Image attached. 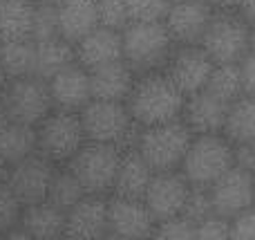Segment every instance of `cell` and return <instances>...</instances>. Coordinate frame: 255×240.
Wrapping results in <instances>:
<instances>
[{"label":"cell","instance_id":"cell-1","mask_svg":"<svg viewBox=\"0 0 255 240\" xmlns=\"http://www.w3.org/2000/svg\"><path fill=\"white\" fill-rule=\"evenodd\" d=\"M128 110L141 128L179 121L184 115L186 94L168 79L166 72L136 76L128 97Z\"/></svg>","mask_w":255,"mask_h":240},{"label":"cell","instance_id":"cell-2","mask_svg":"<svg viewBox=\"0 0 255 240\" xmlns=\"http://www.w3.org/2000/svg\"><path fill=\"white\" fill-rule=\"evenodd\" d=\"M121 40H124V61L136 76L166 70L175 52V40L163 20L130 22L121 31Z\"/></svg>","mask_w":255,"mask_h":240},{"label":"cell","instance_id":"cell-3","mask_svg":"<svg viewBox=\"0 0 255 240\" xmlns=\"http://www.w3.org/2000/svg\"><path fill=\"white\" fill-rule=\"evenodd\" d=\"M79 115L88 142L110 144L121 151H132L139 144L141 126L132 119L128 103L92 99Z\"/></svg>","mask_w":255,"mask_h":240},{"label":"cell","instance_id":"cell-4","mask_svg":"<svg viewBox=\"0 0 255 240\" xmlns=\"http://www.w3.org/2000/svg\"><path fill=\"white\" fill-rule=\"evenodd\" d=\"M233 166L235 151L224 135H195L181 164V173L190 187L211 189Z\"/></svg>","mask_w":255,"mask_h":240},{"label":"cell","instance_id":"cell-5","mask_svg":"<svg viewBox=\"0 0 255 240\" xmlns=\"http://www.w3.org/2000/svg\"><path fill=\"white\" fill-rule=\"evenodd\" d=\"M199 47L215 65H240L251 54V22L240 11H215Z\"/></svg>","mask_w":255,"mask_h":240},{"label":"cell","instance_id":"cell-6","mask_svg":"<svg viewBox=\"0 0 255 240\" xmlns=\"http://www.w3.org/2000/svg\"><path fill=\"white\" fill-rule=\"evenodd\" d=\"M193 137V130L184 124V119L150 126V128H141L136 151L141 153V157L148 162L154 173L181 171Z\"/></svg>","mask_w":255,"mask_h":240},{"label":"cell","instance_id":"cell-7","mask_svg":"<svg viewBox=\"0 0 255 240\" xmlns=\"http://www.w3.org/2000/svg\"><path fill=\"white\" fill-rule=\"evenodd\" d=\"M121 155L124 151L110 144L85 142V146L72 157L67 166L79 178L88 196H106L115 189Z\"/></svg>","mask_w":255,"mask_h":240},{"label":"cell","instance_id":"cell-8","mask_svg":"<svg viewBox=\"0 0 255 240\" xmlns=\"http://www.w3.org/2000/svg\"><path fill=\"white\" fill-rule=\"evenodd\" d=\"M38 155L52 164H70L72 157L85 146V130L79 112L54 110L36 128Z\"/></svg>","mask_w":255,"mask_h":240},{"label":"cell","instance_id":"cell-9","mask_svg":"<svg viewBox=\"0 0 255 240\" xmlns=\"http://www.w3.org/2000/svg\"><path fill=\"white\" fill-rule=\"evenodd\" d=\"M9 121L38 128L54 112L49 83L40 76H25V79L9 81L7 90L0 97Z\"/></svg>","mask_w":255,"mask_h":240},{"label":"cell","instance_id":"cell-10","mask_svg":"<svg viewBox=\"0 0 255 240\" xmlns=\"http://www.w3.org/2000/svg\"><path fill=\"white\" fill-rule=\"evenodd\" d=\"M213 70L215 63L199 45H179L166 65L168 79L186 94V99L206 90Z\"/></svg>","mask_w":255,"mask_h":240},{"label":"cell","instance_id":"cell-11","mask_svg":"<svg viewBox=\"0 0 255 240\" xmlns=\"http://www.w3.org/2000/svg\"><path fill=\"white\" fill-rule=\"evenodd\" d=\"M211 200L215 216L233 220L255 205V180L251 171L233 166L226 175H222L211 189Z\"/></svg>","mask_w":255,"mask_h":240},{"label":"cell","instance_id":"cell-12","mask_svg":"<svg viewBox=\"0 0 255 240\" xmlns=\"http://www.w3.org/2000/svg\"><path fill=\"white\" fill-rule=\"evenodd\" d=\"M190 184L184 178L181 171H170V173H154L152 182H150L148 191L143 196L145 207L150 209V214L154 216L157 223L163 220L179 218L184 214L186 200L190 193Z\"/></svg>","mask_w":255,"mask_h":240},{"label":"cell","instance_id":"cell-13","mask_svg":"<svg viewBox=\"0 0 255 240\" xmlns=\"http://www.w3.org/2000/svg\"><path fill=\"white\" fill-rule=\"evenodd\" d=\"M215 9L208 0H175L168 9L166 22L175 45H199L213 20Z\"/></svg>","mask_w":255,"mask_h":240},{"label":"cell","instance_id":"cell-14","mask_svg":"<svg viewBox=\"0 0 255 240\" xmlns=\"http://www.w3.org/2000/svg\"><path fill=\"white\" fill-rule=\"evenodd\" d=\"M54 164L47 162L45 157H40L38 153L27 160L18 162L9 169L7 187L18 196V200L25 207L38 205V202L47 200L49 184L54 178Z\"/></svg>","mask_w":255,"mask_h":240},{"label":"cell","instance_id":"cell-15","mask_svg":"<svg viewBox=\"0 0 255 240\" xmlns=\"http://www.w3.org/2000/svg\"><path fill=\"white\" fill-rule=\"evenodd\" d=\"M108 225H110V234L115 236L130 240H150L154 227H157V220L143 200L115 196L112 200H108Z\"/></svg>","mask_w":255,"mask_h":240},{"label":"cell","instance_id":"cell-16","mask_svg":"<svg viewBox=\"0 0 255 240\" xmlns=\"http://www.w3.org/2000/svg\"><path fill=\"white\" fill-rule=\"evenodd\" d=\"M229 110V101L215 97L208 90H202V92L186 99L181 119L193 130V135H224Z\"/></svg>","mask_w":255,"mask_h":240},{"label":"cell","instance_id":"cell-17","mask_svg":"<svg viewBox=\"0 0 255 240\" xmlns=\"http://www.w3.org/2000/svg\"><path fill=\"white\" fill-rule=\"evenodd\" d=\"M49 83L54 110L63 112H81L92 101V90H90V72L79 63L63 67L58 74H54Z\"/></svg>","mask_w":255,"mask_h":240},{"label":"cell","instance_id":"cell-18","mask_svg":"<svg viewBox=\"0 0 255 240\" xmlns=\"http://www.w3.org/2000/svg\"><path fill=\"white\" fill-rule=\"evenodd\" d=\"M110 234L108 200L103 196H85L67 211L65 238L70 240H103Z\"/></svg>","mask_w":255,"mask_h":240},{"label":"cell","instance_id":"cell-19","mask_svg":"<svg viewBox=\"0 0 255 240\" xmlns=\"http://www.w3.org/2000/svg\"><path fill=\"white\" fill-rule=\"evenodd\" d=\"M76 63L85 70H97V67L110 65V63L124 61V40L121 31L110 27H97L92 34H88L83 40L74 45Z\"/></svg>","mask_w":255,"mask_h":240},{"label":"cell","instance_id":"cell-20","mask_svg":"<svg viewBox=\"0 0 255 240\" xmlns=\"http://www.w3.org/2000/svg\"><path fill=\"white\" fill-rule=\"evenodd\" d=\"M136 74L126 61H117L110 65L90 70V90L94 101H119L126 103L134 88Z\"/></svg>","mask_w":255,"mask_h":240},{"label":"cell","instance_id":"cell-21","mask_svg":"<svg viewBox=\"0 0 255 240\" xmlns=\"http://www.w3.org/2000/svg\"><path fill=\"white\" fill-rule=\"evenodd\" d=\"M58 25H61V38L76 45L88 34H92L99 22L97 0H65L58 4Z\"/></svg>","mask_w":255,"mask_h":240},{"label":"cell","instance_id":"cell-22","mask_svg":"<svg viewBox=\"0 0 255 240\" xmlns=\"http://www.w3.org/2000/svg\"><path fill=\"white\" fill-rule=\"evenodd\" d=\"M152 178H154V171L150 169V164L141 157V153L136 151V148L124 151L112 193H115L117 198L143 200V196H145V191H148Z\"/></svg>","mask_w":255,"mask_h":240},{"label":"cell","instance_id":"cell-23","mask_svg":"<svg viewBox=\"0 0 255 240\" xmlns=\"http://www.w3.org/2000/svg\"><path fill=\"white\" fill-rule=\"evenodd\" d=\"M20 229L36 240H65L67 211L58 209L47 200L25 207Z\"/></svg>","mask_w":255,"mask_h":240},{"label":"cell","instance_id":"cell-24","mask_svg":"<svg viewBox=\"0 0 255 240\" xmlns=\"http://www.w3.org/2000/svg\"><path fill=\"white\" fill-rule=\"evenodd\" d=\"M36 0H7L0 4V43L31 40Z\"/></svg>","mask_w":255,"mask_h":240},{"label":"cell","instance_id":"cell-25","mask_svg":"<svg viewBox=\"0 0 255 240\" xmlns=\"http://www.w3.org/2000/svg\"><path fill=\"white\" fill-rule=\"evenodd\" d=\"M36 153H38L36 128L9 121V126L0 133V157L9 166H13L18 162L27 160V157L36 155Z\"/></svg>","mask_w":255,"mask_h":240},{"label":"cell","instance_id":"cell-26","mask_svg":"<svg viewBox=\"0 0 255 240\" xmlns=\"http://www.w3.org/2000/svg\"><path fill=\"white\" fill-rule=\"evenodd\" d=\"M76 63V49L65 38H52L36 43V76L49 81L63 67Z\"/></svg>","mask_w":255,"mask_h":240},{"label":"cell","instance_id":"cell-27","mask_svg":"<svg viewBox=\"0 0 255 240\" xmlns=\"http://www.w3.org/2000/svg\"><path fill=\"white\" fill-rule=\"evenodd\" d=\"M0 65L9 81L36 76V43L34 40H7L0 43Z\"/></svg>","mask_w":255,"mask_h":240},{"label":"cell","instance_id":"cell-28","mask_svg":"<svg viewBox=\"0 0 255 240\" xmlns=\"http://www.w3.org/2000/svg\"><path fill=\"white\" fill-rule=\"evenodd\" d=\"M224 137L231 144H255V97L238 99L231 103L229 119H226Z\"/></svg>","mask_w":255,"mask_h":240},{"label":"cell","instance_id":"cell-29","mask_svg":"<svg viewBox=\"0 0 255 240\" xmlns=\"http://www.w3.org/2000/svg\"><path fill=\"white\" fill-rule=\"evenodd\" d=\"M85 196H88V193H85L83 184H81L79 178L70 171V166L54 171V178H52L49 193H47V202L56 205L58 209H63V211H70L72 207L79 205Z\"/></svg>","mask_w":255,"mask_h":240},{"label":"cell","instance_id":"cell-30","mask_svg":"<svg viewBox=\"0 0 255 240\" xmlns=\"http://www.w3.org/2000/svg\"><path fill=\"white\" fill-rule=\"evenodd\" d=\"M206 90L229 103H235L238 99H242L244 97V81H242V70H240V65H215Z\"/></svg>","mask_w":255,"mask_h":240},{"label":"cell","instance_id":"cell-31","mask_svg":"<svg viewBox=\"0 0 255 240\" xmlns=\"http://www.w3.org/2000/svg\"><path fill=\"white\" fill-rule=\"evenodd\" d=\"M61 38V25H58V9L54 4L36 2L34 13V29H31V40L43 43V40Z\"/></svg>","mask_w":255,"mask_h":240},{"label":"cell","instance_id":"cell-32","mask_svg":"<svg viewBox=\"0 0 255 240\" xmlns=\"http://www.w3.org/2000/svg\"><path fill=\"white\" fill-rule=\"evenodd\" d=\"M22 214H25V205L18 200V196L7 184H2L0 187V236L13 229H20Z\"/></svg>","mask_w":255,"mask_h":240},{"label":"cell","instance_id":"cell-33","mask_svg":"<svg viewBox=\"0 0 255 240\" xmlns=\"http://www.w3.org/2000/svg\"><path fill=\"white\" fill-rule=\"evenodd\" d=\"M130 22H157L163 20L172 0H126Z\"/></svg>","mask_w":255,"mask_h":240},{"label":"cell","instance_id":"cell-34","mask_svg":"<svg viewBox=\"0 0 255 240\" xmlns=\"http://www.w3.org/2000/svg\"><path fill=\"white\" fill-rule=\"evenodd\" d=\"M211 216H215V211H213V200H211L208 189L193 187L188 193V200H186L181 218L190 220L193 225H199V223H204V220H208Z\"/></svg>","mask_w":255,"mask_h":240},{"label":"cell","instance_id":"cell-35","mask_svg":"<svg viewBox=\"0 0 255 240\" xmlns=\"http://www.w3.org/2000/svg\"><path fill=\"white\" fill-rule=\"evenodd\" d=\"M99 7V22L101 27L124 31L130 25V13H128L126 0H97Z\"/></svg>","mask_w":255,"mask_h":240},{"label":"cell","instance_id":"cell-36","mask_svg":"<svg viewBox=\"0 0 255 240\" xmlns=\"http://www.w3.org/2000/svg\"><path fill=\"white\" fill-rule=\"evenodd\" d=\"M150 240H197V225L186 218H172L157 223Z\"/></svg>","mask_w":255,"mask_h":240},{"label":"cell","instance_id":"cell-37","mask_svg":"<svg viewBox=\"0 0 255 240\" xmlns=\"http://www.w3.org/2000/svg\"><path fill=\"white\" fill-rule=\"evenodd\" d=\"M197 240H231V220L211 216L197 225Z\"/></svg>","mask_w":255,"mask_h":240},{"label":"cell","instance_id":"cell-38","mask_svg":"<svg viewBox=\"0 0 255 240\" xmlns=\"http://www.w3.org/2000/svg\"><path fill=\"white\" fill-rule=\"evenodd\" d=\"M231 240H255V205L231 220Z\"/></svg>","mask_w":255,"mask_h":240},{"label":"cell","instance_id":"cell-39","mask_svg":"<svg viewBox=\"0 0 255 240\" xmlns=\"http://www.w3.org/2000/svg\"><path fill=\"white\" fill-rule=\"evenodd\" d=\"M233 151H235V166L244 171H255V144H233Z\"/></svg>","mask_w":255,"mask_h":240},{"label":"cell","instance_id":"cell-40","mask_svg":"<svg viewBox=\"0 0 255 240\" xmlns=\"http://www.w3.org/2000/svg\"><path fill=\"white\" fill-rule=\"evenodd\" d=\"M240 70H242L244 94L247 97H255V54L253 52L240 63Z\"/></svg>","mask_w":255,"mask_h":240},{"label":"cell","instance_id":"cell-41","mask_svg":"<svg viewBox=\"0 0 255 240\" xmlns=\"http://www.w3.org/2000/svg\"><path fill=\"white\" fill-rule=\"evenodd\" d=\"M208 4L215 11H240L242 0H208Z\"/></svg>","mask_w":255,"mask_h":240},{"label":"cell","instance_id":"cell-42","mask_svg":"<svg viewBox=\"0 0 255 240\" xmlns=\"http://www.w3.org/2000/svg\"><path fill=\"white\" fill-rule=\"evenodd\" d=\"M240 13H242L251 25H255V0H242V4H240Z\"/></svg>","mask_w":255,"mask_h":240},{"label":"cell","instance_id":"cell-43","mask_svg":"<svg viewBox=\"0 0 255 240\" xmlns=\"http://www.w3.org/2000/svg\"><path fill=\"white\" fill-rule=\"evenodd\" d=\"M0 240H36L31 238L27 232H22V229H13V232L4 234V236H0Z\"/></svg>","mask_w":255,"mask_h":240},{"label":"cell","instance_id":"cell-44","mask_svg":"<svg viewBox=\"0 0 255 240\" xmlns=\"http://www.w3.org/2000/svg\"><path fill=\"white\" fill-rule=\"evenodd\" d=\"M9 169H11V166H9L7 162H4L2 157H0V187H2V184H7V178H9Z\"/></svg>","mask_w":255,"mask_h":240},{"label":"cell","instance_id":"cell-45","mask_svg":"<svg viewBox=\"0 0 255 240\" xmlns=\"http://www.w3.org/2000/svg\"><path fill=\"white\" fill-rule=\"evenodd\" d=\"M7 126H9V115H7V110H4L2 101H0V133H2Z\"/></svg>","mask_w":255,"mask_h":240},{"label":"cell","instance_id":"cell-46","mask_svg":"<svg viewBox=\"0 0 255 240\" xmlns=\"http://www.w3.org/2000/svg\"><path fill=\"white\" fill-rule=\"evenodd\" d=\"M7 85H9V76H7V72L2 70V65H0V97H2V92L7 90Z\"/></svg>","mask_w":255,"mask_h":240},{"label":"cell","instance_id":"cell-47","mask_svg":"<svg viewBox=\"0 0 255 240\" xmlns=\"http://www.w3.org/2000/svg\"><path fill=\"white\" fill-rule=\"evenodd\" d=\"M36 2H45V4H54V7H58V4L65 2V0H36Z\"/></svg>","mask_w":255,"mask_h":240},{"label":"cell","instance_id":"cell-48","mask_svg":"<svg viewBox=\"0 0 255 240\" xmlns=\"http://www.w3.org/2000/svg\"><path fill=\"white\" fill-rule=\"evenodd\" d=\"M251 52L255 54V25H251Z\"/></svg>","mask_w":255,"mask_h":240},{"label":"cell","instance_id":"cell-49","mask_svg":"<svg viewBox=\"0 0 255 240\" xmlns=\"http://www.w3.org/2000/svg\"><path fill=\"white\" fill-rule=\"evenodd\" d=\"M103 240H130V238H121V236H115V234H108Z\"/></svg>","mask_w":255,"mask_h":240},{"label":"cell","instance_id":"cell-50","mask_svg":"<svg viewBox=\"0 0 255 240\" xmlns=\"http://www.w3.org/2000/svg\"><path fill=\"white\" fill-rule=\"evenodd\" d=\"M2 2H7V0H0V4H2Z\"/></svg>","mask_w":255,"mask_h":240},{"label":"cell","instance_id":"cell-51","mask_svg":"<svg viewBox=\"0 0 255 240\" xmlns=\"http://www.w3.org/2000/svg\"><path fill=\"white\" fill-rule=\"evenodd\" d=\"M253 180H255V171H253Z\"/></svg>","mask_w":255,"mask_h":240},{"label":"cell","instance_id":"cell-52","mask_svg":"<svg viewBox=\"0 0 255 240\" xmlns=\"http://www.w3.org/2000/svg\"><path fill=\"white\" fill-rule=\"evenodd\" d=\"M65 240H70V238H65Z\"/></svg>","mask_w":255,"mask_h":240},{"label":"cell","instance_id":"cell-53","mask_svg":"<svg viewBox=\"0 0 255 240\" xmlns=\"http://www.w3.org/2000/svg\"><path fill=\"white\" fill-rule=\"evenodd\" d=\"M172 2H175V0H172Z\"/></svg>","mask_w":255,"mask_h":240}]
</instances>
